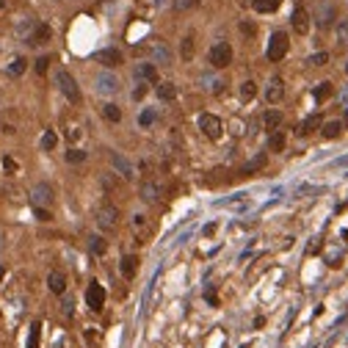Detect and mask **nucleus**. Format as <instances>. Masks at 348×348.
<instances>
[{"label": "nucleus", "mask_w": 348, "mask_h": 348, "mask_svg": "<svg viewBox=\"0 0 348 348\" xmlns=\"http://www.w3.org/2000/svg\"><path fill=\"white\" fill-rule=\"evenodd\" d=\"M56 86L61 89V94L70 100V103H80V89H77V80L67 70H58L56 72Z\"/></svg>", "instance_id": "f257e3e1"}, {"label": "nucleus", "mask_w": 348, "mask_h": 348, "mask_svg": "<svg viewBox=\"0 0 348 348\" xmlns=\"http://www.w3.org/2000/svg\"><path fill=\"white\" fill-rule=\"evenodd\" d=\"M287 47H290V42H287V34H285V31H277V34L271 36V42H268L265 56H268V61H282V58L287 56Z\"/></svg>", "instance_id": "f03ea898"}, {"label": "nucleus", "mask_w": 348, "mask_h": 348, "mask_svg": "<svg viewBox=\"0 0 348 348\" xmlns=\"http://www.w3.org/2000/svg\"><path fill=\"white\" fill-rule=\"evenodd\" d=\"M210 64L216 67V70H224V67H230L232 64V47L227 42H216L210 47Z\"/></svg>", "instance_id": "7ed1b4c3"}, {"label": "nucleus", "mask_w": 348, "mask_h": 348, "mask_svg": "<svg viewBox=\"0 0 348 348\" xmlns=\"http://www.w3.org/2000/svg\"><path fill=\"white\" fill-rule=\"evenodd\" d=\"M31 205H34V208H47V205H53V188H50L47 182H39V185L31 188Z\"/></svg>", "instance_id": "20e7f679"}, {"label": "nucleus", "mask_w": 348, "mask_h": 348, "mask_svg": "<svg viewBox=\"0 0 348 348\" xmlns=\"http://www.w3.org/2000/svg\"><path fill=\"white\" fill-rule=\"evenodd\" d=\"M97 224L103 227V230H116L119 210L113 208V205H103V208H97Z\"/></svg>", "instance_id": "39448f33"}, {"label": "nucleus", "mask_w": 348, "mask_h": 348, "mask_svg": "<svg viewBox=\"0 0 348 348\" xmlns=\"http://www.w3.org/2000/svg\"><path fill=\"white\" fill-rule=\"evenodd\" d=\"M86 304H89V310H94V313H100L105 307V287L100 285V282H91L89 290H86Z\"/></svg>", "instance_id": "423d86ee"}, {"label": "nucleus", "mask_w": 348, "mask_h": 348, "mask_svg": "<svg viewBox=\"0 0 348 348\" xmlns=\"http://www.w3.org/2000/svg\"><path fill=\"white\" fill-rule=\"evenodd\" d=\"M199 130H202L208 139L216 141L218 136H221V119L213 116V113H202V116H199Z\"/></svg>", "instance_id": "0eeeda50"}, {"label": "nucleus", "mask_w": 348, "mask_h": 348, "mask_svg": "<svg viewBox=\"0 0 348 348\" xmlns=\"http://www.w3.org/2000/svg\"><path fill=\"white\" fill-rule=\"evenodd\" d=\"M94 61L103 64V67H108V70H113V67L122 64V53H119L116 47H105V50H100L97 56H94Z\"/></svg>", "instance_id": "6e6552de"}, {"label": "nucleus", "mask_w": 348, "mask_h": 348, "mask_svg": "<svg viewBox=\"0 0 348 348\" xmlns=\"http://www.w3.org/2000/svg\"><path fill=\"white\" fill-rule=\"evenodd\" d=\"M97 91H100V94H116V91H119V77L111 75V72L97 75Z\"/></svg>", "instance_id": "1a4fd4ad"}, {"label": "nucleus", "mask_w": 348, "mask_h": 348, "mask_svg": "<svg viewBox=\"0 0 348 348\" xmlns=\"http://www.w3.org/2000/svg\"><path fill=\"white\" fill-rule=\"evenodd\" d=\"M282 97H285V83H282V77H271V83L265 89V100L271 105H277V103H282Z\"/></svg>", "instance_id": "9d476101"}, {"label": "nucleus", "mask_w": 348, "mask_h": 348, "mask_svg": "<svg viewBox=\"0 0 348 348\" xmlns=\"http://www.w3.org/2000/svg\"><path fill=\"white\" fill-rule=\"evenodd\" d=\"M293 31H296V34H301V36L310 31V14H307L304 6H296V8H293Z\"/></svg>", "instance_id": "9b49d317"}, {"label": "nucleus", "mask_w": 348, "mask_h": 348, "mask_svg": "<svg viewBox=\"0 0 348 348\" xmlns=\"http://www.w3.org/2000/svg\"><path fill=\"white\" fill-rule=\"evenodd\" d=\"M111 163H113V169H116L125 180H133L136 174H133V166H130V160L125 158V155H119V152H111Z\"/></svg>", "instance_id": "f8f14e48"}, {"label": "nucleus", "mask_w": 348, "mask_h": 348, "mask_svg": "<svg viewBox=\"0 0 348 348\" xmlns=\"http://www.w3.org/2000/svg\"><path fill=\"white\" fill-rule=\"evenodd\" d=\"M50 36H53L50 25L47 22H39V25L34 28V34L28 36V44H44V42H50Z\"/></svg>", "instance_id": "ddd939ff"}, {"label": "nucleus", "mask_w": 348, "mask_h": 348, "mask_svg": "<svg viewBox=\"0 0 348 348\" xmlns=\"http://www.w3.org/2000/svg\"><path fill=\"white\" fill-rule=\"evenodd\" d=\"M47 287H50V293L61 296V293L67 290V277H64L61 271H53V274L47 277Z\"/></svg>", "instance_id": "4468645a"}, {"label": "nucleus", "mask_w": 348, "mask_h": 348, "mask_svg": "<svg viewBox=\"0 0 348 348\" xmlns=\"http://www.w3.org/2000/svg\"><path fill=\"white\" fill-rule=\"evenodd\" d=\"M136 271H139V257H133V254L122 257V277L133 279V277H136Z\"/></svg>", "instance_id": "2eb2a0df"}, {"label": "nucleus", "mask_w": 348, "mask_h": 348, "mask_svg": "<svg viewBox=\"0 0 348 348\" xmlns=\"http://www.w3.org/2000/svg\"><path fill=\"white\" fill-rule=\"evenodd\" d=\"M251 6H254V11H260V14H271V11H277V8L282 6V0H251Z\"/></svg>", "instance_id": "dca6fc26"}, {"label": "nucleus", "mask_w": 348, "mask_h": 348, "mask_svg": "<svg viewBox=\"0 0 348 348\" xmlns=\"http://www.w3.org/2000/svg\"><path fill=\"white\" fill-rule=\"evenodd\" d=\"M136 75H139L141 80H146V83H158V70H155V64H141L139 70H136Z\"/></svg>", "instance_id": "f3484780"}, {"label": "nucleus", "mask_w": 348, "mask_h": 348, "mask_svg": "<svg viewBox=\"0 0 348 348\" xmlns=\"http://www.w3.org/2000/svg\"><path fill=\"white\" fill-rule=\"evenodd\" d=\"M158 196H160L158 182H144V185H141V199H144V202H158Z\"/></svg>", "instance_id": "a211bd4d"}, {"label": "nucleus", "mask_w": 348, "mask_h": 348, "mask_svg": "<svg viewBox=\"0 0 348 348\" xmlns=\"http://www.w3.org/2000/svg\"><path fill=\"white\" fill-rule=\"evenodd\" d=\"M265 163H268V155H265V152H260L257 158H254V160H249V163H246V166L241 169V174H254V172H260V169H263Z\"/></svg>", "instance_id": "6ab92c4d"}, {"label": "nucleus", "mask_w": 348, "mask_h": 348, "mask_svg": "<svg viewBox=\"0 0 348 348\" xmlns=\"http://www.w3.org/2000/svg\"><path fill=\"white\" fill-rule=\"evenodd\" d=\"M152 56H155V61H158V64H172V50H169L163 42H158L152 47Z\"/></svg>", "instance_id": "aec40b11"}, {"label": "nucleus", "mask_w": 348, "mask_h": 348, "mask_svg": "<svg viewBox=\"0 0 348 348\" xmlns=\"http://www.w3.org/2000/svg\"><path fill=\"white\" fill-rule=\"evenodd\" d=\"M320 127V116L318 113H313V116H307L304 122H301V127H299V136H310L313 130H318Z\"/></svg>", "instance_id": "412c9836"}, {"label": "nucleus", "mask_w": 348, "mask_h": 348, "mask_svg": "<svg viewBox=\"0 0 348 348\" xmlns=\"http://www.w3.org/2000/svg\"><path fill=\"white\" fill-rule=\"evenodd\" d=\"M263 125H265V130H271V133H274L279 125H282V113H279V111H265Z\"/></svg>", "instance_id": "4be33fe9"}, {"label": "nucleus", "mask_w": 348, "mask_h": 348, "mask_svg": "<svg viewBox=\"0 0 348 348\" xmlns=\"http://www.w3.org/2000/svg\"><path fill=\"white\" fill-rule=\"evenodd\" d=\"M268 149H271V152H282V149H285V133L274 130L271 139H268Z\"/></svg>", "instance_id": "5701e85b"}, {"label": "nucleus", "mask_w": 348, "mask_h": 348, "mask_svg": "<svg viewBox=\"0 0 348 348\" xmlns=\"http://www.w3.org/2000/svg\"><path fill=\"white\" fill-rule=\"evenodd\" d=\"M39 340H42V323L34 320L31 323V334H28V348H39Z\"/></svg>", "instance_id": "b1692460"}, {"label": "nucleus", "mask_w": 348, "mask_h": 348, "mask_svg": "<svg viewBox=\"0 0 348 348\" xmlns=\"http://www.w3.org/2000/svg\"><path fill=\"white\" fill-rule=\"evenodd\" d=\"M158 97L163 100V103H172V100L177 97V89H174V83H160V86H158Z\"/></svg>", "instance_id": "393cba45"}, {"label": "nucleus", "mask_w": 348, "mask_h": 348, "mask_svg": "<svg viewBox=\"0 0 348 348\" xmlns=\"http://www.w3.org/2000/svg\"><path fill=\"white\" fill-rule=\"evenodd\" d=\"M254 94H257V83H254V80H244V83H241V100L249 103V100H254Z\"/></svg>", "instance_id": "a878e982"}, {"label": "nucleus", "mask_w": 348, "mask_h": 348, "mask_svg": "<svg viewBox=\"0 0 348 348\" xmlns=\"http://www.w3.org/2000/svg\"><path fill=\"white\" fill-rule=\"evenodd\" d=\"M340 133H343V122H337V119H332V122L323 125V136H326V139H337Z\"/></svg>", "instance_id": "bb28decb"}, {"label": "nucleus", "mask_w": 348, "mask_h": 348, "mask_svg": "<svg viewBox=\"0 0 348 348\" xmlns=\"http://www.w3.org/2000/svg\"><path fill=\"white\" fill-rule=\"evenodd\" d=\"M56 144H58L56 130H44V136H42V149H44V152H53V149H56Z\"/></svg>", "instance_id": "cd10ccee"}, {"label": "nucleus", "mask_w": 348, "mask_h": 348, "mask_svg": "<svg viewBox=\"0 0 348 348\" xmlns=\"http://www.w3.org/2000/svg\"><path fill=\"white\" fill-rule=\"evenodd\" d=\"M103 116L108 119V122H122V111H119V105H113V103L103 105Z\"/></svg>", "instance_id": "c85d7f7f"}, {"label": "nucleus", "mask_w": 348, "mask_h": 348, "mask_svg": "<svg viewBox=\"0 0 348 348\" xmlns=\"http://www.w3.org/2000/svg\"><path fill=\"white\" fill-rule=\"evenodd\" d=\"M25 70H28V61H25V58H14V61H11V67H8V75L20 77V75H25Z\"/></svg>", "instance_id": "c756f323"}, {"label": "nucleus", "mask_w": 348, "mask_h": 348, "mask_svg": "<svg viewBox=\"0 0 348 348\" xmlns=\"http://www.w3.org/2000/svg\"><path fill=\"white\" fill-rule=\"evenodd\" d=\"M83 160H86L83 149H75V146H72L70 152H67V163H83Z\"/></svg>", "instance_id": "7c9ffc66"}, {"label": "nucleus", "mask_w": 348, "mask_h": 348, "mask_svg": "<svg viewBox=\"0 0 348 348\" xmlns=\"http://www.w3.org/2000/svg\"><path fill=\"white\" fill-rule=\"evenodd\" d=\"M191 56H194V36H185V39H182V58L188 61Z\"/></svg>", "instance_id": "2f4dec72"}, {"label": "nucleus", "mask_w": 348, "mask_h": 348, "mask_svg": "<svg viewBox=\"0 0 348 348\" xmlns=\"http://www.w3.org/2000/svg\"><path fill=\"white\" fill-rule=\"evenodd\" d=\"M155 116H158V113H155L152 108H146V111H144V113H141V116H139V125H141V127H149V125H152V122H155Z\"/></svg>", "instance_id": "473e14b6"}, {"label": "nucleus", "mask_w": 348, "mask_h": 348, "mask_svg": "<svg viewBox=\"0 0 348 348\" xmlns=\"http://www.w3.org/2000/svg\"><path fill=\"white\" fill-rule=\"evenodd\" d=\"M91 251H94V254H105V249H108V244H105L103 238H91Z\"/></svg>", "instance_id": "72a5a7b5"}, {"label": "nucleus", "mask_w": 348, "mask_h": 348, "mask_svg": "<svg viewBox=\"0 0 348 348\" xmlns=\"http://www.w3.org/2000/svg\"><path fill=\"white\" fill-rule=\"evenodd\" d=\"M329 94H332V83H320L318 89H315V100H326Z\"/></svg>", "instance_id": "f704fd0d"}, {"label": "nucleus", "mask_w": 348, "mask_h": 348, "mask_svg": "<svg viewBox=\"0 0 348 348\" xmlns=\"http://www.w3.org/2000/svg\"><path fill=\"white\" fill-rule=\"evenodd\" d=\"M47 70H50V56H42L36 61V72H39V75H47Z\"/></svg>", "instance_id": "c9c22d12"}, {"label": "nucleus", "mask_w": 348, "mask_h": 348, "mask_svg": "<svg viewBox=\"0 0 348 348\" xmlns=\"http://www.w3.org/2000/svg\"><path fill=\"white\" fill-rule=\"evenodd\" d=\"M326 61H329L326 53H315V56H310V61H307V64H313V67H323Z\"/></svg>", "instance_id": "e433bc0d"}, {"label": "nucleus", "mask_w": 348, "mask_h": 348, "mask_svg": "<svg viewBox=\"0 0 348 348\" xmlns=\"http://www.w3.org/2000/svg\"><path fill=\"white\" fill-rule=\"evenodd\" d=\"M36 218H39V221H50L53 216H50V210H47V208H36Z\"/></svg>", "instance_id": "4c0bfd02"}, {"label": "nucleus", "mask_w": 348, "mask_h": 348, "mask_svg": "<svg viewBox=\"0 0 348 348\" xmlns=\"http://www.w3.org/2000/svg\"><path fill=\"white\" fill-rule=\"evenodd\" d=\"M196 3H199V0H177V8H180V11L182 8H194Z\"/></svg>", "instance_id": "58836bf2"}, {"label": "nucleus", "mask_w": 348, "mask_h": 348, "mask_svg": "<svg viewBox=\"0 0 348 348\" xmlns=\"http://www.w3.org/2000/svg\"><path fill=\"white\" fill-rule=\"evenodd\" d=\"M340 39L348 44V20H343V22H340Z\"/></svg>", "instance_id": "ea45409f"}, {"label": "nucleus", "mask_w": 348, "mask_h": 348, "mask_svg": "<svg viewBox=\"0 0 348 348\" xmlns=\"http://www.w3.org/2000/svg\"><path fill=\"white\" fill-rule=\"evenodd\" d=\"M241 31H244L246 36H254V25H249V22H241Z\"/></svg>", "instance_id": "a19ab883"}, {"label": "nucleus", "mask_w": 348, "mask_h": 348, "mask_svg": "<svg viewBox=\"0 0 348 348\" xmlns=\"http://www.w3.org/2000/svg\"><path fill=\"white\" fill-rule=\"evenodd\" d=\"M144 94H146V86H139V89L133 91V97H136V100H141Z\"/></svg>", "instance_id": "79ce46f5"}, {"label": "nucleus", "mask_w": 348, "mask_h": 348, "mask_svg": "<svg viewBox=\"0 0 348 348\" xmlns=\"http://www.w3.org/2000/svg\"><path fill=\"white\" fill-rule=\"evenodd\" d=\"M8 169H11V172H14V169H17V163H14V160H11V158H6V172H8Z\"/></svg>", "instance_id": "37998d69"}, {"label": "nucleus", "mask_w": 348, "mask_h": 348, "mask_svg": "<svg viewBox=\"0 0 348 348\" xmlns=\"http://www.w3.org/2000/svg\"><path fill=\"white\" fill-rule=\"evenodd\" d=\"M3 274H6V268H3V265H0V279H3Z\"/></svg>", "instance_id": "c03bdc74"}, {"label": "nucleus", "mask_w": 348, "mask_h": 348, "mask_svg": "<svg viewBox=\"0 0 348 348\" xmlns=\"http://www.w3.org/2000/svg\"><path fill=\"white\" fill-rule=\"evenodd\" d=\"M3 6H6V0H0V8H3Z\"/></svg>", "instance_id": "a18cd8bd"}, {"label": "nucleus", "mask_w": 348, "mask_h": 348, "mask_svg": "<svg viewBox=\"0 0 348 348\" xmlns=\"http://www.w3.org/2000/svg\"><path fill=\"white\" fill-rule=\"evenodd\" d=\"M346 72H348V64H346Z\"/></svg>", "instance_id": "49530a36"}]
</instances>
